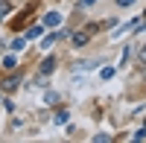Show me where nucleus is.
I'll return each instance as SVG.
<instances>
[{
    "label": "nucleus",
    "mask_w": 146,
    "mask_h": 143,
    "mask_svg": "<svg viewBox=\"0 0 146 143\" xmlns=\"http://www.w3.org/2000/svg\"><path fill=\"white\" fill-rule=\"evenodd\" d=\"M38 35H41V26H32V29L27 32V41H29V38H38Z\"/></svg>",
    "instance_id": "obj_9"
},
{
    "label": "nucleus",
    "mask_w": 146,
    "mask_h": 143,
    "mask_svg": "<svg viewBox=\"0 0 146 143\" xmlns=\"http://www.w3.org/2000/svg\"><path fill=\"white\" fill-rule=\"evenodd\" d=\"M58 38H62V32H50V35H47V38H44L41 44H44V47H53V44H56Z\"/></svg>",
    "instance_id": "obj_5"
},
{
    "label": "nucleus",
    "mask_w": 146,
    "mask_h": 143,
    "mask_svg": "<svg viewBox=\"0 0 146 143\" xmlns=\"http://www.w3.org/2000/svg\"><path fill=\"white\" fill-rule=\"evenodd\" d=\"M3 15H9V3H6V0H0V18H3Z\"/></svg>",
    "instance_id": "obj_10"
},
{
    "label": "nucleus",
    "mask_w": 146,
    "mask_h": 143,
    "mask_svg": "<svg viewBox=\"0 0 146 143\" xmlns=\"http://www.w3.org/2000/svg\"><path fill=\"white\" fill-rule=\"evenodd\" d=\"M73 44H76V47L88 44V35H85V32H76V35H73Z\"/></svg>",
    "instance_id": "obj_6"
},
{
    "label": "nucleus",
    "mask_w": 146,
    "mask_h": 143,
    "mask_svg": "<svg viewBox=\"0 0 146 143\" xmlns=\"http://www.w3.org/2000/svg\"><path fill=\"white\" fill-rule=\"evenodd\" d=\"M117 3H120V6H131V3H135V0H117Z\"/></svg>",
    "instance_id": "obj_13"
},
{
    "label": "nucleus",
    "mask_w": 146,
    "mask_h": 143,
    "mask_svg": "<svg viewBox=\"0 0 146 143\" xmlns=\"http://www.w3.org/2000/svg\"><path fill=\"white\" fill-rule=\"evenodd\" d=\"M18 85H21V76H12V79H6V82H3V91H15Z\"/></svg>",
    "instance_id": "obj_4"
},
{
    "label": "nucleus",
    "mask_w": 146,
    "mask_h": 143,
    "mask_svg": "<svg viewBox=\"0 0 146 143\" xmlns=\"http://www.w3.org/2000/svg\"><path fill=\"white\" fill-rule=\"evenodd\" d=\"M53 67H56V58H44V64H41V76L53 73Z\"/></svg>",
    "instance_id": "obj_3"
},
{
    "label": "nucleus",
    "mask_w": 146,
    "mask_h": 143,
    "mask_svg": "<svg viewBox=\"0 0 146 143\" xmlns=\"http://www.w3.org/2000/svg\"><path fill=\"white\" fill-rule=\"evenodd\" d=\"M100 76H102V79H111V76H114V67H102Z\"/></svg>",
    "instance_id": "obj_8"
},
{
    "label": "nucleus",
    "mask_w": 146,
    "mask_h": 143,
    "mask_svg": "<svg viewBox=\"0 0 146 143\" xmlns=\"http://www.w3.org/2000/svg\"><path fill=\"white\" fill-rule=\"evenodd\" d=\"M0 64H3L6 70H15V67H18V58H15V56L9 53V56H3V62H0Z\"/></svg>",
    "instance_id": "obj_2"
},
{
    "label": "nucleus",
    "mask_w": 146,
    "mask_h": 143,
    "mask_svg": "<svg viewBox=\"0 0 146 143\" xmlns=\"http://www.w3.org/2000/svg\"><path fill=\"white\" fill-rule=\"evenodd\" d=\"M140 62H146V47H143V50H140Z\"/></svg>",
    "instance_id": "obj_14"
},
{
    "label": "nucleus",
    "mask_w": 146,
    "mask_h": 143,
    "mask_svg": "<svg viewBox=\"0 0 146 143\" xmlns=\"http://www.w3.org/2000/svg\"><path fill=\"white\" fill-rule=\"evenodd\" d=\"M58 23H62V15H58V12H47L44 15V26H58Z\"/></svg>",
    "instance_id": "obj_1"
},
{
    "label": "nucleus",
    "mask_w": 146,
    "mask_h": 143,
    "mask_svg": "<svg viewBox=\"0 0 146 143\" xmlns=\"http://www.w3.org/2000/svg\"><path fill=\"white\" fill-rule=\"evenodd\" d=\"M12 47H15V50H23V47H27V35H23V38H15Z\"/></svg>",
    "instance_id": "obj_7"
},
{
    "label": "nucleus",
    "mask_w": 146,
    "mask_h": 143,
    "mask_svg": "<svg viewBox=\"0 0 146 143\" xmlns=\"http://www.w3.org/2000/svg\"><path fill=\"white\" fill-rule=\"evenodd\" d=\"M96 0H79V6H94Z\"/></svg>",
    "instance_id": "obj_12"
},
{
    "label": "nucleus",
    "mask_w": 146,
    "mask_h": 143,
    "mask_svg": "<svg viewBox=\"0 0 146 143\" xmlns=\"http://www.w3.org/2000/svg\"><path fill=\"white\" fill-rule=\"evenodd\" d=\"M56 123H67V111H58L56 114Z\"/></svg>",
    "instance_id": "obj_11"
}]
</instances>
